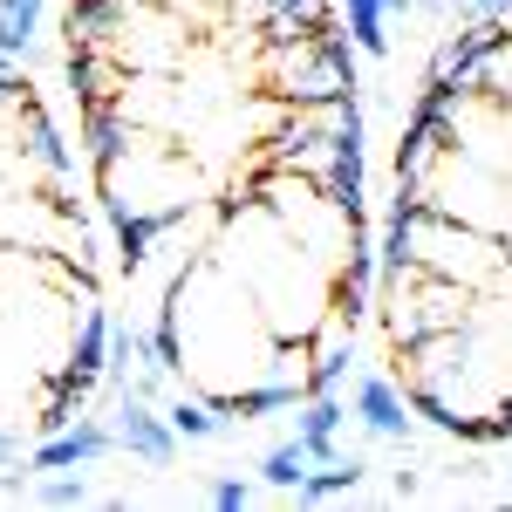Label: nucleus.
<instances>
[{
  "instance_id": "f257e3e1",
  "label": "nucleus",
  "mask_w": 512,
  "mask_h": 512,
  "mask_svg": "<svg viewBox=\"0 0 512 512\" xmlns=\"http://www.w3.org/2000/svg\"><path fill=\"white\" fill-rule=\"evenodd\" d=\"M260 89L274 103H321V96H355L362 89V48L335 28H321L308 41H280L260 48Z\"/></svg>"
},
{
  "instance_id": "f03ea898",
  "label": "nucleus",
  "mask_w": 512,
  "mask_h": 512,
  "mask_svg": "<svg viewBox=\"0 0 512 512\" xmlns=\"http://www.w3.org/2000/svg\"><path fill=\"white\" fill-rule=\"evenodd\" d=\"M383 308V328H390L396 349H417V342H431V335H444V328H458V321L478 315V294L465 287V280H444V274H417L396 287L390 301H376Z\"/></svg>"
},
{
  "instance_id": "7ed1b4c3",
  "label": "nucleus",
  "mask_w": 512,
  "mask_h": 512,
  "mask_svg": "<svg viewBox=\"0 0 512 512\" xmlns=\"http://www.w3.org/2000/svg\"><path fill=\"white\" fill-rule=\"evenodd\" d=\"M349 410H355V424H362L369 437H390V444H410V431H417L410 390H403L396 376H376V369H362V376H355Z\"/></svg>"
},
{
  "instance_id": "20e7f679",
  "label": "nucleus",
  "mask_w": 512,
  "mask_h": 512,
  "mask_svg": "<svg viewBox=\"0 0 512 512\" xmlns=\"http://www.w3.org/2000/svg\"><path fill=\"white\" fill-rule=\"evenodd\" d=\"M117 444L130 458H144L151 472H164V465L178 458L171 417H158V403H144V396H130V390H117Z\"/></svg>"
},
{
  "instance_id": "39448f33",
  "label": "nucleus",
  "mask_w": 512,
  "mask_h": 512,
  "mask_svg": "<svg viewBox=\"0 0 512 512\" xmlns=\"http://www.w3.org/2000/svg\"><path fill=\"white\" fill-rule=\"evenodd\" d=\"M110 451H123L117 444V424H96V417H76L69 431L41 437L35 444V472H69V465H96V458H110Z\"/></svg>"
},
{
  "instance_id": "423d86ee",
  "label": "nucleus",
  "mask_w": 512,
  "mask_h": 512,
  "mask_svg": "<svg viewBox=\"0 0 512 512\" xmlns=\"http://www.w3.org/2000/svg\"><path fill=\"white\" fill-rule=\"evenodd\" d=\"M69 89H76V103H82V110L123 103V96H130L123 55H117V48H69Z\"/></svg>"
},
{
  "instance_id": "0eeeda50",
  "label": "nucleus",
  "mask_w": 512,
  "mask_h": 512,
  "mask_svg": "<svg viewBox=\"0 0 512 512\" xmlns=\"http://www.w3.org/2000/svg\"><path fill=\"white\" fill-rule=\"evenodd\" d=\"M130 14H137V0H69L62 35H69V48H123Z\"/></svg>"
},
{
  "instance_id": "6e6552de",
  "label": "nucleus",
  "mask_w": 512,
  "mask_h": 512,
  "mask_svg": "<svg viewBox=\"0 0 512 512\" xmlns=\"http://www.w3.org/2000/svg\"><path fill=\"white\" fill-rule=\"evenodd\" d=\"M14 137H21V158L35 164L48 185H69V151H62V137H55V117L41 110L35 96L14 110Z\"/></svg>"
},
{
  "instance_id": "1a4fd4ad",
  "label": "nucleus",
  "mask_w": 512,
  "mask_h": 512,
  "mask_svg": "<svg viewBox=\"0 0 512 512\" xmlns=\"http://www.w3.org/2000/svg\"><path fill=\"white\" fill-rule=\"evenodd\" d=\"M144 137H137V117H130V103H103V110H82V151L89 164L103 171V164L130 158Z\"/></svg>"
},
{
  "instance_id": "9d476101",
  "label": "nucleus",
  "mask_w": 512,
  "mask_h": 512,
  "mask_svg": "<svg viewBox=\"0 0 512 512\" xmlns=\"http://www.w3.org/2000/svg\"><path fill=\"white\" fill-rule=\"evenodd\" d=\"M349 417H355V410H349V403H342L335 390H328V396H301V403H294V437L315 451V465L342 458V451H335V431H342Z\"/></svg>"
},
{
  "instance_id": "9b49d317",
  "label": "nucleus",
  "mask_w": 512,
  "mask_h": 512,
  "mask_svg": "<svg viewBox=\"0 0 512 512\" xmlns=\"http://www.w3.org/2000/svg\"><path fill=\"white\" fill-rule=\"evenodd\" d=\"M110 308H82V328H76V342H69V369H82V376H103L110 369Z\"/></svg>"
},
{
  "instance_id": "f8f14e48",
  "label": "nucleus",
  "mask_w": 512,
  "mask_h": 512,
  "mask_svg": "<svg viewBox=\"0 0 512 512\" xmlns=\"http://www.w3.org/2000/svg\"><path fill=\"white\" fill-rule=\"evenodd\" d=\"M308 472H315V451H308L301 437H287V444H274V451H260V485H274V492H294V499H301Z\"/></svg>"
},
{
  "instance_id": "ddd939ff",
  "label": "nucleus",
  "mask_w": 512,
  "mask_h": 512,
  "mask_svg": "<svg viewBox=\"0 0 512 512\" xmlns=\"http://www.w3.org/2000/svg\"><path fill=\"white\" fill-rule=\"evenodd\" d=\"M41 14H48V0H0V48L28 62V48L41 41Z\"/></svg>"
},
{
  "instance_id": "4468645a",
  "label": "nucleus",
  "mask_w": 512,
  "mask_h": 512,
  "mask_svg": "<svg viewBox=\"0 0 512 512\" xmlns=\"http://www.w3.org/2000/svg\"><path fill=\"white\" fill-rule=\"evenodd\" d=\"M362 472H369V465H362L355 451H342V458H328V465H315V472H308L301 499H308V506H321V499H342V492H355V485H362Z\"/></svg>"
},
{
  "instance_id": "2eb2a0df",
  "label": "nucleus",
  "mask_w": 512,
  "mask_h": 512,
  "mask_svg": "<svg viewBox=\"0 0 512 512\" xmlns=\"http://www.w3.org/2000/svg\"><path fill=\"white\" fill-rule=\"evenodd\" d=\"M164 417H171V431L192 437V444H198V437H219L226 424H233V417H226L212 396H171V410H164Z\"/></svg>"
},
{
  "instance_id": "dca6fc26",
  "label": "nucleus",
  "mask_w": 512,
  "mask_h": 512,
  "mask_svg": "<svg viewBox=\"0 0 512 512\" xmlns=\"http://www.w3.org/2000/svg\"><path fill=\"white\" fill-rule=\"evenodd\" d=\"M349 41L362 48V55H390V7L383 0H349Z\"/></svg>"
},
{
  "instance_id": "f3484780",
  "label": "nucleus",
  "mask_w": 512,
  "mask_h": 512,
  "mask_svg": "<svg viewBox=\"0 0 512 512\" xmlns=\"http://www.w3.org/2000/svg\"><path fill=\"white\" fill-rule=\"evenodd\" d=\"M144 362H151V335L137 321H110V376H117V390L130 383V369H144Z\"/></svg>"
},
{
  "instance_id": "a211bd4d",
  "label": "nucleus",
  "mask_w": 512,
  "mask_h": 512,
  "mask_svg": "<svg viewBox=\"0 0 512 512\" xmlns=\"http://www.w3.org/2000/svg\"><path fill=\"white\" fill-rule=\"evenodd\" d=\"M485 103H506L512 110V28H506V41L485 55Z\"/></svg>"
},
{
  "instance_id": "6ab92c4d",
  "label": "nucleus",
  "mask_w": 512,
  "mask_h": 512,
  "mask_svg": "<svg viewBox=\"0 0 512 512\" xmlns=\"http://www.w3.org/2000/svg\"><path fill=\"white\" fill-rule=\"evenodd\" d=\"M35 499L41 506H82L89 485H82V478H48V485H35Z\"/></svg>"
},
{
  "instance_id": "aec40b11",
  "label": "nucleus",
  "mask_w": 512,
  "mask_h": 512,
  "mask_svg": "<svg viewBox=\"0 0 512 512\" xmlns=\"http://www.w3.org/2000/svg\"><path fill=\"white\" fill-rule=\"evenodd\" d=\"M458 21H512V0H458Z\"/></svg>"
},
{
  "instance_id": "412c9836",
  "label": "nucleus",
  "mask_w": 512,
  "mask_h": 512,
  "mask_svg": "<svg viewBox=\"0 0 512 512\" xmlns=\"http://www.w3.org/2000/svg\"><path fill=\"white\" fill-rule=\"evenodd\" d=\"M205 499H212V506H219V512H239V506H246V499H253V485H246V478H219V485H212Z\"/></svg>"
},
{
  "instance_id": "4be33fe9",
  "label": "nucleus",
  "mask_w": 512,
  "mask_h": 512,
  "mask_svg": "<svg viewBox=\"0 0 512 512\" xmlns=\"http://www.w3.org/2000/svg\"><path fill=\"white\" fill-rule=\"evenodd\" d=\"M14 458H21V437H14V431H7V424H0V472H7Z\"/></svg>"
},
{
  "instance_id": "5701e85b",
  "label": "nucleus",
  "mask_w": 512,
  "mask_h": 512,
  "mask_svg": "<svg viewBox=\"0 0 512 512\" xmlns=\"http://www.w3.org/2000/svg\"><path fill=\"white\" fill-rule=\"evenodd\" d=\"M383 7H390V21H396V14H410V7H417V0H383Z\"/></svg>"
},
{
  "instance_id": "b1692460",
  "label": "nucleus",
  "mask_w": 512,
  "mask_h": 512,
  "mask_svg": "<svg viewBox=\"0 0 512 512\" xmlns=\"http://www.w3.org/2000/svg\"><path fill=\"white\" fill-rule=\"evenodd\" d=\"M246 7H253V14H274V7H280V0H246Z\"/></svg>"
}]
</instances>
